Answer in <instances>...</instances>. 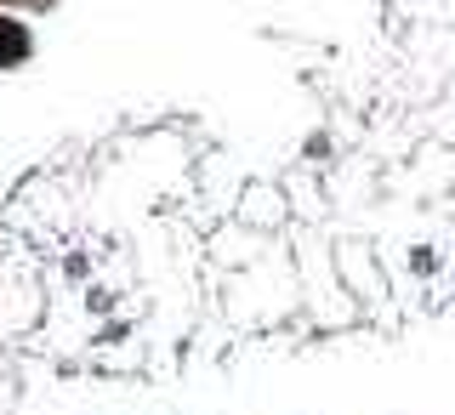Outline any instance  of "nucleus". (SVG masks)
I'll list each match as a JSON object with an SVG mask.
<instances>
[{"mask_svg":"<svg viewBox=\"0 0 455 415\" xmlns=\"http://www.w3.org/2000/svg\"><path fill=\"white\" fill-rule=\"evenodd\" d=\"M23 46H28V35L12 18H0V63H18L23 57Z\"/></svg>","mask_w":455,"mask_h":415,"instance_id":"obj_1","label":"nucleus"}]
</instances>
